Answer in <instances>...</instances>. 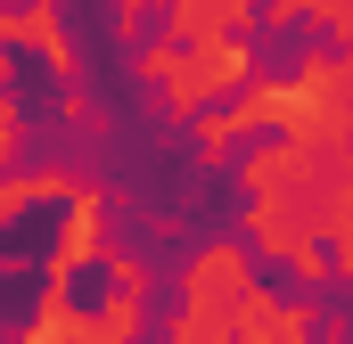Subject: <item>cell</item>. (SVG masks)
I'll list each match as a JSON object with an SVG mask.
<instances>
[{"mask_svg":"<svg viewBox=\"0 0 353 344\" xmlns=\"http://www.w3.org/2000/svg\"><path fill=\"white\" fill-rule=\"evenodd\" d=\"M255 295H263V287H255V255H247L239 238H222V246H197V255H189V270H181V303H197V312H222V320H239Z\"/></svg>","mask_w":353,"mask_h":344,"instance_id":"1","label":"cell"},{"mask_svg":"<svg viewBox=\"0 0 353 344\" xmlns=\"http://www.w3.org/2000/svg\"><path fill=\"white\" fill-rule=\"evenodd\" d=\"M255 74V50L247 41H205V50H181L173 83H165V107L173 115H197V107H214L222 90H239Z\"/></svg>","mask_w":353,"mask_h":344,"instance_id":"2","label":"cell"},{"mask_svg":"<svg viewBox=\"0 0 353 344\" xmlns=\"http://www.w3.org/2000/svg\"><path fill=\"white\" fill-rule=\"evenodd\" d=\"M0 33H8V41H33V50L58 66V83H83V50L66 41V17H58V0H17V8L0 17Z\"/></svg>","mask_w":353,"mask_h":344,"instance_id":"3","label":"cell"},{"mask_svg":"<svg viewBox=\"0 0 353 344\" xmlns=\"http://www.w3.org/2000/svg\"><path fill=\"white\" fill-rule=\"evenodd\" d=\"M312 336H321V312L296 295H255L239 312V344H312Z\"/></svg>","mask_w":353,"mask_h":344,"instance_id":"4","label":"cell"},{"mask_svg":"<svg viewBox=\"0 0 353 344\" xmlns=\"http://www.w3.org/2000/svg\"><path fill=\"white\" fill-rule=\"evenodd\" d=\"M165 344H239V320H222V312H197V303H181Z\"/></svg>","mask_w":353,"mask_h":344,"instance_id":"5","label":"cell"},{"mask_svg":"<svg viewBox=\"0 0 353 344\" xmlns=\"http://www.w3.org/2000/svg\"><path fill=\"white\" fill-rule=\"evenodd\" d=\"M230 148H239V123H230V115H197V156H205V164H222Z\"/></svg>","mask_w":353,"mask_h":344,"instance_id":"6","label":"cell"},{"mask_svg":"<svg viewBox=\"0 0 353 344\" xmlns=\"http://www.w3.org/2000/svg\"><path fill=\"white\" fill-rule=\"evenodd\" d=\"M148 8H157V0H115V17H123V25H132V17H148Z\"/></svg>","mask_w":353,"mask_h":344,"instance_id":"7","label":"cell"}]
</instances>
